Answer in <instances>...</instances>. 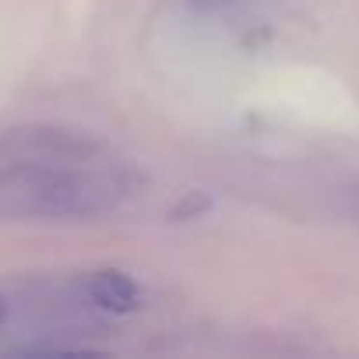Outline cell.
<instances>
[{
	"label": "cell",
	"instance_id": "1",
	"mask_svg": "<svg viewBox=\"0 0 359 359\" xmlns=\"http://www.w3.org/2000/svg\"><path fill=\"white\" fill-rule=\"evenodd\" d=\"M137 187L134 165L88 130L22 123L0 134V219H99L120 212Z\"/></svg>",
	"mask_w": 359,
	"mask_h": 359
},
{
	"label": "cell",
	"instance_id": "2",
	"mask_svg": "<svg viewBox=\"0 0 359 359\" xmlns=\"http://www.w3.org/2000/svg\"><path fill=\"white\" fill-rule=\"evenodd\" d=\"M85 296L92 299V306L109 310V313H130L144 299L141 285L130 275H123V271H99V275H92L85 282Z\"/></svg>",
	"mask_w": 359,
	"mask_h": 359
},
{
	"label": "cell",
	"instance_id": "3",
	"mask_svg": "<svg viewBox=\"0 0 359 359\" xmlns=\"http://www.w3.org/2000/svg\"><path fill=\"white\" fill-rule=\"evenodd\" d=\"M191 8H198V11H215V8H226L229 0H187Z\"/></svg>",
	"mask_w": 359,
	"mask_h": 359
},
{
	"label": "cell",
	"instance_id": "4",
	"mask_svg": "<svg viewBox=\"0 0 359 359\" xmlns=\"http://www.w3.org/2000/svg\"><path fill=\"white\" fill-rule=\"evenodd\" d=\"M8 317H11V303H8V296L0 292V327L8 324Z\"/></svg>",
	"mask_w": 359,
	"mask_h": 359
}]
</instances>
